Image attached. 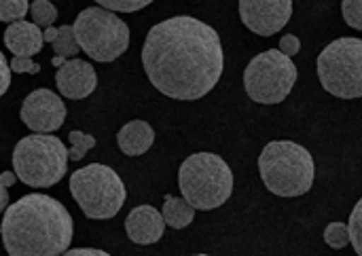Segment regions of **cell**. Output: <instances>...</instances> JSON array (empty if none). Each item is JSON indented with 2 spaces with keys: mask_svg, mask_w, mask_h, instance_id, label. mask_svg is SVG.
<instances>
[{
  "mask_svg": "<svg viewBox=\"0 0 362 256\" xmlns=\"http://www.w3.org/2000/svg\"><path fill=\"white\" fill-rule=\"evenodd\" d=\"M142 64L159 93L172 100H199L221 81L225 66L221 36L195 17H170L148 30Z\"/></svg>",
  "mask_w": 362,
  "mask_h": 256,
  "instance_id": "cell-1",
  "label": "cell"
},
{
  "mask_svg": "<svg viewBox=\"0 0 362 256\" xmlns=\"http://www.w3.org/2000/svg\"><path fill=\"white\" fill-rule=\"evenodd\" d=\"M74 235V221L62 202L30 193L4 210L2 242L8 256H62Z\"/></svg>",
  "mask_w": 362,
  "mask_h": 256,
  "instance_id": "cell-2",
  "label": "cell"
},
{
  "mask_svg": "<svg viewBox=\"0 0 362 256\" xmlns=\"http://www.w3.org/2000/svg\"><path fill=\"white\" fill-rule=\"evenodd\" d=\"M259 172L263 185L276 197H301L305 195L316 176L312 153L291 140L269 142L259 157Z\"/></svg>",
  "mask_w": 362,
  "mask_h": 256,
  "instance_id": "cell-3",
  "label": "cell"
},
{
  "mask_svg": "<svg viewBox=\"0 0 362 256\" xmlns=\"http://www.w3.org/2000/svg\"><path fill=\"white\" fill-rule=\"evenodd\" d=\"M182 197L195 210H216L233 193V172L227 161L214 153H195L178 170Z\"/></svg>",
  "mask_w": 362,
  "mask_h": 256,
  "instance_id": "cell-4",
  "label": "cell"
},
{
  "mask_svg": "<svg viewBox=\"0 0 362 256\" xmlns=\"http://www.w3.org/2000/svg\"><path fill=\"white\" fill-rule=\"evenodd\" d=\"M70 151L53 134H32L17 142L13 170L17 178L34 189H49L66 176Z\"/></svg>",
  "mask_w": 362,
  "mask_h": 256,
  "instance_id": "cell-5",
  "label": "cell"
},
{
  "mask_svg": "<svg viewBox=\"0 0 362 256\" xmlns=\"http://www.w3.org/2000/svg\"><path fill=\"white\" fill-rule=\"evenodd\" d=\"M70 193L83 214L91 221L117 216L127 199L121 176L104 163H91L76 170L70 176Z\"/></svg>",
  "mask_w": 362,
  "mask_h": 256,
  "instance_id": "cell-6",
  "label": "cell"
},
{
  "mask_svg": "<svg viewBox=\"0 0 362 256\" xmlns=\"http://www.w3.org/2000/svg\"><path fill=\"white\" fill-rule=\"evenodd\" d=\"M81 49L100 64L115 62L129 47V28L115 13L104 6H89L76 15L72 23Z\"/></svg>",
  "mask_w": 362,
  "mask_h": 256,
  "instance_id": "cell-7",
  "label": "cell"
},
{
  "mask_svg": "<svg viewBox=\"0 0 362 256\" xmlns=\"http://www.w3.org/2000/svg\"><path fill=\"white\" fill-rule=\"evenodd\" d=\"M318 78L322 87L341 100L362 98V40L337 38L318 55Z\"/></svg>",
  "mask_w": 362,
  "mask_h": 256,
  "instance_id": "cell-8",
  "label": "cell"
},
{
  "mask_svg": "<svg viewBox=\"0 0 362 256\" xmlns=\"http://www.w3.org/2000/svg\"><path fill=\"white\" fill-rule=\"evenodd\" d=\"M297 83V66L280 49L259 53L244 70V87L259 104H280Z\"/></svg>",
  "mask_w": 362,
  "mask_h": 256,
  "instance_id": "cell-9",
  "label": "cell"
},
{
  "mask_svg": "<svg viewBox=\"0 0 362 256\" xmlns=\"http://www.w3.org/2000/svg\"><path fill=\"white\" fill-rule=\"evenodd\" d=\"M21 121L34 134H53L64 125L66 106L51 89H34L21 104Z\"/></svg>",
  "mask_w": 362,
  "mask_h": 256,
  "instance_id": "cell-10",
  "label": "cell"
},
{
  "mask_svg": "<svg viewBox=\"0 0 362 256\" xmlns=\"http://www.w3.org/2000/svg\"><path fill=\"white\" fill-rule=\"evenodd\" d=\"M293 15V0H240L244 25L259 36L278 34Z\"/></svg>",
  "mask_w": 362,
  "mask_h": 256,
  "instance_id": "cell-11",
  "label": "cell"
},
{
  "mask_svg": "<svg viewBox=\"0 0 362 256\" xmlns=\"http://www.w3.org/2000/svg\"><path fill=\"white\" fill-rule=\"evenodd\" d=\"M57 91L68 100H85L98 87V74L93 66L85 59H70L55 74Z\"/></svg>",
  "mask_w": 362,
  "mask_h": 256,
  "instance_id": "cell-12",
  "label": "cell"
},
{
  "mask_svg": "<svg viewBox=\"0 0 362 256\" xmlns=\"http://www.w3.org/2000/svg\"><path fill=\"white\" fill-rule=\"evenodd\" d=\"M165 219H163V212H157L153 206H138L134 208L127 219H125V231H127V238L134 242V244H140V246H151V244H157L161 238H163V231H165Z\"/></svg>",
  "mask_w": 362,
  "mask_h": 256,
  "instance_id": "cell-13",
  "label": "cell"
},
{
  "mask_svg": "<svg viewBox=\"0 0 362 256\" xmlns=\"http://www.w3.org/2000/svg\"><path fill=\"white\" fill-rule=\"evenodd\" d=\"M42 42H45V32H40V25L23 21V19L8 23L4 32V45L17 57H32L40 53Z\"/></svg>",
  "mask_w": 362,
  "mask_h": 256,
  "instance_id": "cell-14",
  "label": "cell"
},
{
  "mask_svg": "<svg viewBox=\"0 0 362 256\" xmlns=\"http://www.w3.org/2000/svg\"><path fill=\"white\" fill-rule=\"evenodd\" d=\"M155 142V132L146 121H129L127 125H123L117 134V144L121 149L123 155L127 157H140L144 155Z\"/></svg>",
  "mask_w": 362,
  "mask_h": 256,
  "instance_id": "cell-15",
  "label": "cell"
},
{
  "mask_svg": "<svg viewBox=\"0 0 362 256\" xmlns=\"http://www.w3.org/2000/svg\"><path fill=\"white\" fill-rule=\"evenodd\" d=\"M163 219H165V223L172 227V229H185V227H189L191 223H193V219H195V208L182 197H172V195H168L165 197V202H163Z\"/></svg>",
  "mask_w": 362,
  "mask_h": 256,
  "instance_id": "cell-16",
  "label": "cell"
},
{
  "mask_svg": "<svg viewBox=\"0 0 362 256\" xmlns=\"http://www.w3.org/2000/svg\"><path fill=\"white\" fill-rule=\"evenodd\" d=\"M53 49H55V55H62L66 59L68 57H74L81 51V45H78L74 25H62L59 28V36L55 38Z\"/></svg>",
  "mask_w": 362,
  "mask_h": 256,
  "instance_id": "cell-17",
  "label": "cell"
},
{
  "mask_svg": "<svg viewBox=\"0 0 362 256\" xmlns=\"http://www.w3.org/2000/svg\"><path fill=\"white\" fill-rule=\"evenodd\" d=\"M30 15H32V23L40 28H51L53 21L57 19V8L49 0H34L30 6Z\"/></svg>",
  "mask_w": 362,
  "mask_h": 256,
  "instance_id": "cell-18",
  "label": "cell"
},
{
  "mask_svg": "<svg viewBox=\"0 0 362 256\" xmlns=\"http://www.w3.org/2000/svg\"><path fill=\"white\" fill-rule=\"evenodd\" d=\"M30 2L28 0H0V21L4 23H15L21 21L30 13Z\"/></svg>",
  "mask_w": 362,
  "mask_h": 256,
  "instance_id": "cell-19",
  "label": "cell"
},
{
  "mask_svg": "<svg viewBox=\"0 0 362 256\" xmlns=\"http://www.w3.org/2000/svg\"><path fill=\"white\" fill-rule=\"evenodd\" d=\"M325 242H327L331 248H335V250L346 248L348 244H352L350 225H344V223H331V225L325 229Z\"/></svg>",
  "mask_w": 362,
  "mask_h": 256,
  "instance_id": "cell-20",
  "label": "cell"
},
{
  "mask_svg": "<svg viewBox=\"0 0 362 256\" xmlns=\"http://www.w3.org/2000/svg\"><path fill=\"white\" fill-rule=\"evenodd\" d=\"M70 161H81L93 146H95V138L85 134V132H70Z\"/></svg>",
  "mask_w": 362,
  "mask_h": 256,
  "instance_id": "cell-21",
  "label": "cell"
},
{
  "mask_svg": "<svg viewBox=\"0 0 362 256\" xmlns=\"http://www.w3.org/2000/svg\"><path fill=\"white\" fill-rule=\"evenodd\" d=\"M350 235H352V246L356 250V255L362 256V197L358 204L354 206L352 214H350Z\"/></svg>",
  "mask_w": 362,
  "mask_h": 256,
  "instance_id": "cell-22",
  "label": "cell"
},
{
  "mask_svg": "<svg viewBox=\"0 0 362 256\" xmlns=\"http://www.w3.org/2000/svg\"><path fill=\"white\" fill-rule=\"evenodd\" d=\"M100 6L108 8V11H119V13H136L144 6H148L153 0H95Z\"/></svg>",
  "mask_w": 362,
  "mask_h": 256,
  "instance_id": "cell-23",
  "label": "cell"
},
{
  "mask_svg": "<svg viewBox=\"0 0 362 256\" xmlns=\"http://www.w3.org/2000/svg\"><path fill=\"white\" fill-rule=\"evenodd\" d=\"M341 13H344V19L350 28L362 32V0H344Z\"/></svg>",
  "mask_w": 362,
  "mask_h": 256,
  "instance_id": "cell-24",
  "label": "cell"
},
{
  "mask_svg": "<svg viewBox=\"0 0 362 256\" xmlns=\"http://www.w3.org/2000/svg\"><path fill=\"white\" fill-rule=\"evenodd\" d=\"M11 68L15 74H38L40 72V66L32 59V57H13L11 62Z\"/></svg>",
  "mask_w": 362,
  "mask_h": 256,
  "instance_id": "cell-25",
  "label": "cell"
},
{
  "mask_svg": "<svg viewBox=\"0 0 362 256\" xmlns=\"http://www.w3.org/2000/svg\"><path fill=\"white\" fill-rule=\"evenodd\" d=\"M280 51L286 53L288 57H293V55H297L301 51V40L295 34H284L282 40H280Z\"/></svg>",
  "mask_w": 362,
  "mask_h": 256,
  "instance_id": "cell-26",
  "label": "cell"
},
{
  "mask_svg": "<svg viewBox=\"0 0 362 256\" xmlns=\"http://www.w3.org/2000/svg\"><path fill=\"white\" fill-rule=\"evenodd\" d=\"M0 70H2V93H6L8 89V83H11V62L0 53Z\"/></svg>",
  "mask_w": 362,
  "mask_h": 256,
  "instance_id": "cell-27",
  "label": "cell"
},
{
  "mask_svg": "<svg viewBox=\"0 0 362 256\" xmlns=\"http://www.w3.org/2000/svg\"><path fill=\"white\" fill-rule=\"evenodd\" d=\"M62 256H110L104 250H98V248H74V250H68Z\"/></svg>",
  "mask_w": 362,
  "mask_h": 256,
  "instance_id": "cell-28",
  "label": "cell"
},
{
  "mask_svg": "<svg viewBox=\"0 0 362 256\" xmlns=\"http://www.w3.org/2000/svg\"><path fill=\"white\" fill-rule=\"evenodd\" d=\"M42 32H45V42H51V45H53L55 38L59 36V28H53V25H51V28H45Z\"/></svg>",
  "mask_w": 362,
  "mask_h": 256,
  "instance_id": "cell-29",
  "label": "cell"
},
{
  "mask_svg": "<svg viewBox=\"0 0 362 256\" xmlns=\"http://www.w3.org/2000/svg\"><path fill=\"white\" fill-rule=\"evenodd\" d=\"M0 180H2V187H6V189H8V187H11V185H15L19 178H17V174H15V172H4V174L0 176Z\"/></svg>",
  "mask_w": 362,
  "mask_h": 256,
  "instance_id": "cell-30",
  "label": "cell"
},
{
  "mask_svg": "<svg viewBox=\"0 0 362 256\" xmlns=\"http://www.w3.org/2000/svg\"><path fill=\"white\" fill-rule=\"evenodd\" d=\"M0 208H2V210L8 208V189H6V187L0 189Z\"/></svg>",
  "mask_w": 362,
  "mask_h": 256,
  "instance_id": "cell-31",
  "label": "cell"
},
{
  "mask_svg": "<svg viewBox=\"0 0 362 256\" xmlns=\"http://www.w3.org/2000/svg\"><path fill=\"white\" fill-rule=\"evenodd\" d=\"M66 62H68V59H66V57H62V55H55V57L51 59V64H53V66H57V68H62Z\"/></svg>",
  "mask_w": 362,
  "mask_h": 256,
  "instance_id": "cell-32",
  "label": "cell"
},
{
  "mask_svg": "<svg viewBox=\"0 0 362 256\" xmlns=\"http://www.w3.org/2000/svg\"><path fill=\"white\" fill-rule=\"evenodd\" d=\"M193 256H208V255H193Z\"/></svg>",
  "mask_w": 362,
  "mask_h": 256,
  "instance_id": "cell-33",
  "label": "cell"
}]
</instances>
